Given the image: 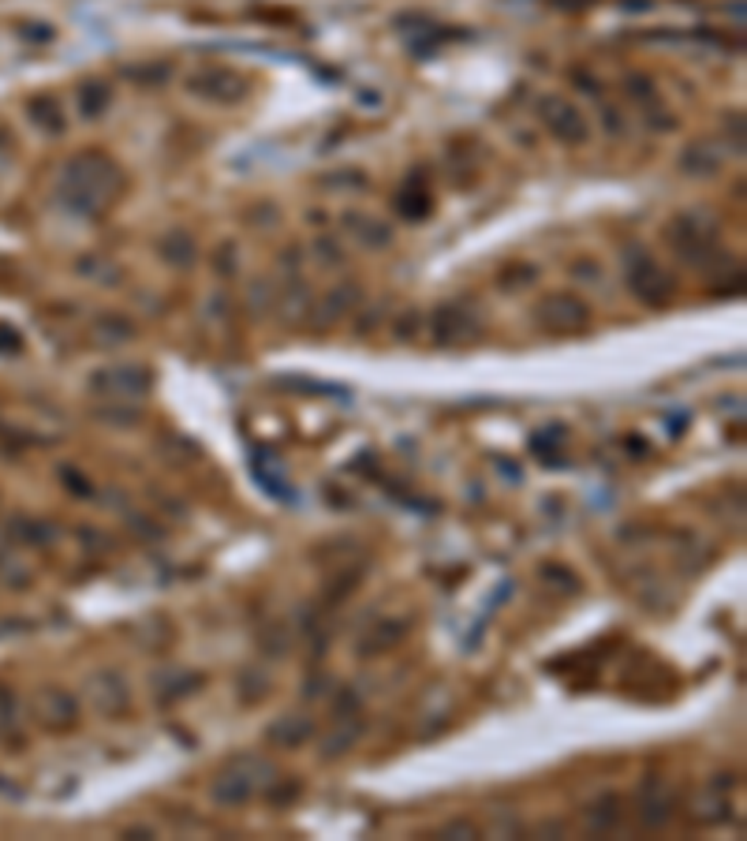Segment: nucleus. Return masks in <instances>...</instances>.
<instances>
[{
	"mask_svg": "<svg viewBox=\"0 0 747 841\" xmlns=\"http://www.w3.org/2000/svg\"><path fill=\"white\" fill-rule=\"evenodd\" d=\"M124 187H127V180H124L120 164L102 150H83L60 169L57 195L71 214L102 217L120 203Z\"/></svg>",
	"mask_w": 747,
	"mask_h": 841,
	"instance_id": "obj_1",
	"label": "nucleus"
},
{
	"mask_svg": "<svg viewBox=\"0 0 747 841\" xmlns=\"http://www.w3.org/2000/svg\"><path fill=\"white\" fill-rule=\"evenodd\" d=\"M665 236H669V247L680 259L699 266L703 273H717V266L725 273H740V262L728 259L722 243H717V221L703 214V209H685L680 217H673Z\"/></svg>",
	"mask_w": 747,
	"mask_h": 841,
	"instance_id": "obj_2",
	"label": "nucleus"
},
{
	"mask_svg": "<svg viewBox=\"0 0 747 841\" xmlns=\"http://www.w3.org/2000/svg\"><path fill=\"white\" fill-rule=\"evenodd\" d=\"M273 782H277V766L269 760H262V755H232L214 779V785H209V800L217 808H240L251 797L266 793Z\"/></svg>",
	"mask_w": 747,
	"mask_h": 841,
	"instance_id": "obj_3",
	"label": "nucleus"
},
{
	"mask_svg": "<svg viewBox=\"0 0 747 841\" xmlns=\"http://www.w3.org/2000/svg\"><path fill=\"white\" fill-rule=\"evenodd\" d=\"M624 281L628 288H632V296L651 307H665L673 299V292H677V281H673L669 273L651 259V251H643L640 243L624 247Z\"/></svg>",
	"mask_w": 747,
	"mask_h": 841,
	"instance_id": "obj_4",
	"label": "nucleus"
},
{
	"mask_svg": "<svg viewBox=\"0 0 747 841\" xmlns=\"http://www.w3.org/2000/svg\"><path fill=\"white\" fill-rule=\"evenodd\" d=\"M430 337L441 349H463V344H475L482 337V322L475 315V307L463 304V299H449L430 315Z\"/></svg>",
	"mask_w": 747,
	"mask_h": 841,
	"instance_id": "obj_5",
	"label": "nucleus"
},
{
	"mask_svg": "<svg viewBox=\"0 0 747 841\" xmlns=\"http://www.w3.org/2000/svg\"><path fill=\"white\" fill-rule=\"evenodd\" d=\"M90 393L108 400H135L146 397L153 389V371L139 367V363H113V367H102L87 378Z\"/></svg>",
	"mask_w": 747,
	"mask_h": 841,
	"instance_id": "obj_6",
	"label": "nucleus"
},
{
	"mask_svg": "<svg viewBox=\"0 0 747 841\" xmlns=\"http://www.w3.org/2000/svg\"><path fill=\"white\" fill-rule=\"evenodd\" d=\"M31 715L45 734L64 737L79 726V700H76V692L60 689V684H45V689L34 692Z\"/></svg>",
	"mask_w": 747,
	"mask_h": 841,
	"instance_id": "obj_7",
	"label": "nucleus"
},
{
	"mask_svg": "<svg viewBox=\"0 0 747 841\" xmlns=\"http://www.w3.org/2000/svg\"><path fill=\"white\" fill-rule=\"evenodd\" d=\"M539 121L545 132L553 135L558 143L564 146H583L590 139V127H587V116H583L579 105H572L568 98L561 94H545L539 102Z\"/></svg>",
	"mask_w": 747,
	"mask_h": 841,
	"instance_id": "obj_8",
	"label": "nucleus"
},
{
	"mask_svg": "<svg viewBox=\"0 0 747 841\" xmlns=\"http://www.w3.org/2000/svg\"><path fill=\"white\" fill-rule=\"evenodd\" d=\"M535 322H539L545 333H583L590 326V307L583 304L579 296H568V292H553L535 304Z\"/></svg>",
	"mask_w": 747,
	"mask_h": 841,
	"instance_id": "obj_9",
	"label": "nucleus"
},
{
	"mask_svg": "<svg viewBox=\"0 0 747 841\" xmlns=\"http://www.w3.org/2000/svg\"><path fill=\"white\" fill-rule=\"evenodd\" d=\"M187 90L195 98H206V102L217 105H235L251 94V82L232 68H203L198 76L187 79Z\"/></svg>",
	"mask_w": 747,
	"mask_h": 841,
	"instance_id": "obj_10",
	"label": "nucleus"
},
{
	"mask_svg": "<svg viewBox=\"0 0 747 841\" xmlns=\"http://www.w3.org/2000/svg\"><path fill=\"white\" fill-rule=\"evenodd\" d=\"M87 696H90V703H94L97 715H105V718H124L127 707H131V689H127V681H124L120 670L90 673Z\"/></svg>",
	"mask_w": 747,
	"mask_h": 841,
	"instance_id": "obj_11",
	"label": "nucleus"
},
{
	"mask_svg": "<svg viewBox=\"0 0 747 841\" xmlns=\"http://www.w3.org/2000/svg\"><path fill=\"white\" fill-rule=\"evenodd\" d=\"M669 819H673V789L665 779L651 774V779H643L640 785V822L646 830H658Z\"/></svg>",
	"mask_w": 747,
	"mask_h": 841,
	"instance_id": "obj_12",
	"label": "nucleus"
},
{
	"mask_svg": "<svg viewBox=\"0 0 747 841\" xmlns=\"http://www.w3.org/2000/svg\"><path fill=\"white\" fill-rule=\"evenodd\" d=\"M203 684H206L203 673H191V670H176V666H169V670L153 673V696H158V703L172 707V703L195 696Z\"/></svg>",
	"mask_w": 747,
	"mask_h": 841,
	"instance_id": "obj_13",
	"label": "nucleus"
},
{
	"mask_svg": "<svg viewBox=\"0 0 747 841\" xmlns=\"http://www.w3.org/2000/svg\"><path fill=\"white\" fill-rule=\"evenodd\" d=\"M404 639H407V621H404V617L378 621V625H373L370 633L359 639V647H355V655H359V658L386 655V651H393V647L404 644Z\"/></svg>",
	"mask_w": 747,
	"mask_h": 841,
	"instance_id": "obj_14",
	"label": "nucleus"
},
{
	"mask_svg": "<svg viewBox=\"0 0 747 841\" xmlns=\"http://www.w3.org/2000/svg\"><path fill=\"white\" fill-rule=\"evenodd\" d=\"M621 797L617 793H602L598 800L587 804V811H583V819H587V830L590 834H613L617 827H621Z\"/></svg>",
	"mask_w": 747,
	"mask_h": 841,
	"instance_id": "obj_15",
	"label": "nucleus"
},
{
	"mask_svg": "<svg viewBox=\"0 0 747 841\" xmlns=\"http://www.w3.org/2000/svg\"><path fill=\"white\" fill-rule=\"evenodd\" d=\"M314 737V721L303 715H285L266 729V740L277 748H303Z\"/></svg>",
	"mask_w": 747,
	"mask_h": 841,
	"instance_id": "obj_16",
	"label": "nucleus"
},
{
	"mask_svg": "<svg viewBox=\"0 0 747 841\" xmlns=\"http://www.w3.org/2000/svg\"><path fill=\"white\" fill-rule=\"evenodd\" d=\"M26 116H31L38 132L53 135V139L68 132V121H64L60 102H57V98H53V94H34L31 102H26Z\"/></svg>",
	"mask_w": 747,
	"mask_h": 841,
	"instance_id": "obj_17",
	"label": "nucleus"
},
{
	"mask_svg": "<svg viewBox=\"0 0 747 841\" xmlns=\"http://www.w3.org/2000/svg\"><path fill=\"white\" fill-rule=\"evenodd\" d=\"M363 737V721L355 718V715H348L344 718L341 715V721H336V729L330 737L322 740V760L325 763H333V760H341V755H348L352 748H355V740Z\"/></svg>",
	"mask_w": 747,
	"mask_h": 841,
	"instance_id": "obj_18",
	"label": "nucleus"
},
{
	"mask_svg": "<svg viewBox=\"0 0 747 841\" xmlns=\"http://www.w3.org/2000/svg\"><path fill=\"white\" fill-rule=\"evenodd\" d=\"M108 105H113V90H108V82H102V79H87L83 87L76 90V113L83 116V121L105 116Z\"/></svg>",
	"mask_w": 747,
	"mask_h": 841,
	"instance_id": "obj_19",
	"label": "nucleus"
},
{
	"mask_svg": "<svg viewBox=\"0 0 747 841\" xmlns=\"http://www.w3.org/2000/svg\"><path fill=\"white\" fill-rule=\"evenodd\" d=\"M344 228L355 236L359 243H367V247H389L393 243V228H389L386 221H373V217H367V214H344Z\"/></svg>",
	"mask_w": 747,
	"mask_h": 841,
	"instance_id": "obj_20",
	"label": "nucleus"
},
{
	"mask_svg": "<svg viewBox=\"0 0 747 841\" xmlns=\"http://www.w3.org/2000/svg\"><path fill=\"white\" fill-rule=\"evenodd\" d=\"M0 740L8 745V752H20L23 748V734H20V703H15V692L0 684Z\"/></svg>",
	"mask_w": 747,
	"mask_h": 841,
	"instance_id": "obj_21",
	"label": "nucleus"
},
{
	"mask_svg": "<svg viewBox=\"0 0 747 841\" xmlns=\"http://www.w3.org/2000/svg\"><path fill=\"white\" fill-rule=\"evenodd\" d=\"M397 209H400V217H404V221H426V217H430V209H434V195L423 184H418V180H412V184H404V191H400Z\"/></svg>",
	"mask_w": 747,
	"mask_h": 841,
	"instance_id": "obj_22",
	"label": "nucleus"
},
{
	"mask_svg": "<svg viewBox=\"0 0 747 841\" xmlns=\"http://www.w3.org/2000/svg\"><path fill=\"white\" fill-rule=\"evenodd\" d=\"M363 576H367V569H363V565H341V569H336V576H333L330 583H325V591H322V595H325V606H336V602L348 599L352 591L363 583Z\"/></svg>",
	"mask_w": 747,
	"mask_h": 841,
	"instance_id": "obj_23",
	"label": "nucleus"
},
{
	"mask_svg": "<svg viewBox=\"0 0 747 841\" xmlns=\"http://www.w3.org/2000/svg\"><path fill=\"white\" fill-rule=\"evenodd\" d=\"M161 254H165V262H172L176 270H187L191 262L198 259V247L187 232H172L161 240Z\"/></svg>",
	"mask_w": 747,
	"mask_h": 841,
	"instance_id": "obj_24",
	"label": "nucleus"
},
{
	"mask_svg": "<svg viewBox=\"0 0 747 841\" xmlns=\"http://www.w3.org/2000/svg\"><path fill=\"white\" fill-rule=\"evenodd\" d=\"M8 532H12L20 543L26 546H45L53 543V527L45 524V520H34V516H15L12 524H8Z\"/></svg>",
	"mask_w": 747,
	"mask_h": 841,
	"instance_id": "obj_25",
	"label": "nucleus"
},
{
	"mask_svg": "<svg viewBox=\"0 0 747 841\" xmlns=\"http://www.w3.org/2000/svg\"><path fill=\"white\" fill-rule=\"evenodd\" d=\"M680 164H685L688 172H696V177H714V172L722 169V158H717L710 146H688Z\"/></svg>",
	"mask_w": 747,
	"mask_h": 841,
	"instance_id": "obj_26",
	"label": "nucleus"
},
{
	"mask_svg": "<svg viewBox=\"0 0 747 841\" xmlns=\"http://www.w3.org/2000/svg\"><path fill=\"white\" fill-rule=\"evenodd\" d=\"M355 304H359V288H355V285L336 288V292H330V299H325L322 318H325V322H336V318L348 315V310H352Z\"/></svg>",
	"mask_w": 747,
	"mask_h": 841,
	"instance_id": "obj_27",
	"label": "nucleus"
},
{
	"mask_svg": "<svg viewBox=\"0 0 747 841\" xmlns=\"http://www.w3.org/2000/svg\"><path fill=\"white\" fill-rule=\"evenodd\" d=\"M696 819L699 822H722V819H728V800L725 797H714V789H706V797H699V804H696Z\"/></svg>",
	"mask_w": 747,
	"mask_h": 841,
	"instance_id": "obj_28",
	"label": "nucleus"
},
{
	"mask_svg": "<svg viewBox=\"0 0 747 841\" xmlns=\"http://www.w3.org/2000/svg\"><path fill=\"white\" fill-rule=\"evenodd\" d=\"M266 692H269L266 673H254V670H248V673H243V678H240V700L248 703V707H251V703H262V700H266Z\"/></svg>",
	"mask_w": 747,
	"mask_h": 841,
	"instance_id": "obj_29",
	"label": "nucleus"
},
{
	"mask_svg": "<svg viewBox=\"0 0 747 841\" xmlns=\"http://www.w3.org/2000/svg\"><path fill=\"white\" fill-rule=\"evenodd\" d=\"M127 79L142 82V87H153V82H165L169 79V64H146V68H124Z\"/></svg>",
	"mask_w": 747,
	"mask_h": 841,
	"instance_id": "obj_30",
	"label": "nucleus"
},
{
	"mask_svg": "<svg viewBox=\"0 0 747 841\" xmlns=\"http://www.w3.org/2000/svg\"><path fill=\"white\" fill-rule=\"evenodd\" d=\"M57 475H60L64 487H68L71 493H76V498H94V487H90V482H87V475H83V471H76V468H68V464H64V468H60Z\"/></svg>",
	"mask_w": 747,
	"mask_h": 841,
	"instance_id": "obj_31",
	"label": "nucleus"
},
{
	"mask_svg": "<svg viewBox=\"0 0 747 841\" xmlns=\"http://www.w3.org/2000/svg\"><path fill=\"white\" fill-rule=\"evenodd\" d=\"M437 838H479V827L475 822H468V819H452V822H445L441 830H437Z\"/></svg>",
	"mask_w": 747,
	"mask_h": 841,
	"instance_id": "obj_32",
	"label": "nucleus"
},
{
	"mask_svg": "<svg viewBox=\"0 0 747 841\" xmlns=\"http://www.w3.org/2000/svg\"><path fill=\"white\" fill-rule=\"evenodd\" d=\"M20 352H23V337H20V329L0 322V355H20Z\"/></svg>",
	"mask_w": 747,
	"mask_h": 841,
	"instance_id": "obj_33",
	"label": "nucleus"
},
{
	"mask_svg": "<svg viewBox=\"0 0 747 841\" xmlns=\"http://www.w3.org/2000/svg\"><path fill=\"white\" fill-rule=\"evenodd\" d=\"M542 576H545V580H561V583H564V588H568V591H576V588H579V583L572 580V576H564V572H561V565H545V569H542Z\"/></svg>",
	"mask_w": 747,
	"mask_h": 841,
	"instance_id": "obj_34",
	"label": "nucleus"
}]
</instances>
